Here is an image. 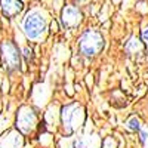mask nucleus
Listing matches in <instances>:
<instances>
[{
    "mask_svg": "<svg viewBox=\"0 0 148 148\" xmlns=\"http://www.w3.org/2000/svg\"><path fill=\"white\" fill-rule=\"evenodd\" d=\"M46 30H47V15L45 10L39 8H33L22 18V31L25 33V36L30 40L42 39Z\"/></svg>",
    "mask_w": 148,
    "mask_h": 148,
    "instance_id": "obj_1",
    "label": "nucleus"
},
{
    "mask_svg": "<svg viewBox=\"0 0 148 148\" xmlns=\"http://www.w3.org/2000/svg\"><path fill=\"white\" fill-rule=\"evenodd\" d=\"M104 49V37L96 30H86L79 39V52L86 58H93Z\"/></svg>",
    "mask_w": 148,
    "mask_h": 148,
    "instance_id": "obj_2",
    "label": "nucleus"
},
{
    "mask_svg": "<svg viewBox=\"0 0 148 148\" xmlns=\"http://www.w3.org/2000/svg\"><path fill=\"white\" fill-rule=\"evenodd\" d=\"M2 64L8 71H16L21 67V53L18 46L12 40H5L0 45Z\"/></svg>",
    "mask_w": 148,
    "mask_h": 148,
    "instance_id": "obj_3",
    "label": "nucleus"
},
{
    "mask_svg": "<svg viewBox=\"0 0 148 148\" xmlns=\"http://www.w3.org/2000/svg\"><path fill=\"white\" fill-rule=\"evenodd\" d=\"M84 119L83 108L77 104H71L62 108V123H64V130L67 135H71L74 129H77Z\"/></svg>",
    "mask_w": 148,
    "mask_h": 148,
    "instance_id": "obj_4",
    "label": "nucleus"
},
{
    "mask_svg": "<svg viewBox=\"0 0 148 148\" xmlns=\"http://www.w3.org/2000/svg\"><path fill=\"white\" fill-rule=\"evenodd\" d=\"M83 21V12L76 5H65L61 10V24L67 30L77 28Z\"/></svg>",
    "mask_w": 148,
    "mask_h": 148,
    "instance_id": "obj_5",
    "label": "nucleus"
},
{
    "mask_svg": "<svg viewBox=\"0 0 148 148\" xmlns=\"http://www.w3.org/2000/svg\"><path fill=\"white\" fill-rule=\"evenodd\" d=\"M37 125V116L34 113V110L30 107H21L18 110V116H16V127L22 133H30L34 130Z\"/></svg>",
    "mask_w": 148,
    "mask_h": 148,
    "instance_id": "obj_6",
    "label": "nucleus"
},
{
    "mask_svg": "<svg viewBox=\"0 0 148 148\" xmlns=\"http://www.w3.org/2000/svg\"><path fill=\"white\" fill-rule=\"evenodd\" d=\"M25 8L24 0H0V10L2 15L8 19L16 18Z\"/></svg>",
    "mask_w": 148,
    "mask_h": 148,
    "instance_id": "obj_7",
    "label": "nucleus"
},
{
    "mask_svg": "<svg viewBox=\"0 0 148 148\" xmlns=\"http://www.w3.org/2000/svg\"><path fill=\"white\" fill-rule=\"evenodd\" d=\"M24 139L16 130H9L0 138V148H22Z\"/></svg>",
    "mask_w": 148,
    "mask_h": 148,
    "instance_id": "obj_8",
    "label": "nucleus"
},
{
    "mask_svg": "<svg viewBox=\"0 0 148 148\" xmlns=\"http://www.w3.org/2000/svg\"><path fill=\"white\" fill-rule=\"evenodd\" d=\"M98 147H99V139H98V136L80 138L74 142V148H98Z\"/></svg>",
    "mask_w": 148,
    "mask_h": 148,
    "instance_id": "obj_9",
    "label": "nucleus"
},
{
    "mask_svg": "<svg viewBox=\"0 0 148 148\" xmlns=\"http://www.w3.org/2000/svg\"><path fill=\"white\" fill-rule=\"evenodd\" d=\"M141 49H142V45H141V42L136 39V37H132V39L127 42V45H126V52H127V53L139 52Z\"/></svg>",
    "mask_w": 148,
    "mask_h": 148,
    "instance_id": "obj_10",
    "label": "nucleus"
},
{
    "mask_svg": "<svg viewBox=\"0 0 148 148\" xmlns=\"http://www.w3.org/2000/svg\"><path fill=\"white\" fill-rule=\"evenodd\" d=\"M126 126H127L129 130H133V132L141 130V120H139L136 116H132V117L126 121Z\"/></svg>",
    "mask_w": 148,
    "mask_h": 148,
    "instance_id": "obj_11",
    "label": "nucleus"
},
{
    "mask_svg": "<svg viewBox=\"0 0 148 148\" xmlns=\"http://www.w3.org/2000/svg\"><path fill=\"white\" fill-rule=\"evenodd\" d=\"M141 141H142V144H144V148H148V129H144V130H141Z\"/></svg>",
    "mask_w": 148,
    "mask_h": 148,
    "instance_id": "obj_12",
    "label": "nucleus"
},
{
    "mask_svg": "<svg viewBox=\"0 0 148 148\" xmlns=\"http://www.w3.org/2000/svg\"><path fill=\"white\" fill-rule=\"evenodd\" d=\"M116 147V142L113 141V138H107L104 141V148H114Z\"/></svg>",
    "mask_w": 148,
    "mask_h": 148,
    "instance_id": "obj_13",
    "label": "nucleus"
},
{
    "mask_svg": "<svg viewBox=\"0 0 148 148\" xmlns=\"http://www.w3.org/2000/svg\"><path fill=\"white\" fill-rule=\"evenodd\" d=\"M141 37H142V42L144 43H148V27H145L141 33Z\"/></svg>",
    "mask_w": 148,
    "mask_h": 148,
    "instance_id": "obj_14",
    "label": "nucleus"
},
{
    "mask_svg": "<svg viewBox=\"0 0 148 148\" xmlns=\"http://www.w3.org/2000/svg\"><path fill=\"white\" fill-rule=\"evenodd\" d=\"M89 3H90V0H74V5L79 6V8H82L84 5H89Z\"/></svg>",
    "mask_w": 148,
    "mask_h": 148,
    "instance_id": "obj_15",
    "label": "nucleus"
},
{
    "mask_svg": "<svg viewBox=\"0 0 148 148\" xmlns=\"http://www.w3.org/2000/svg\"><path fill=\"white\" fill-rule=\"evenodd\" d=\"M24 55H25L27 58H31V49H28V47H24Z\"/></svg>",
    "mask_w": 148,
    "mask_h": 148,
    "instance_id": "obj_16",
    "label": "nucleus"
}]
</instances>
